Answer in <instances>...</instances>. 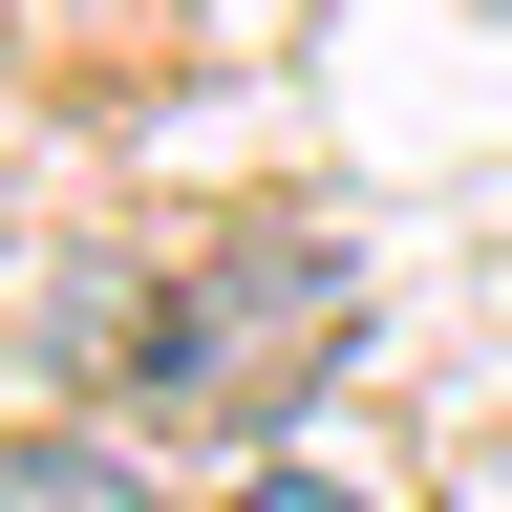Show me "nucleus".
<instances>
[{
  "mask_svg": "<svg viewBox=\"0 0 512 512\" xmlns=\"http://www.w3.org/2000/svg\"><path fill=\"white\" fill-rule=\"evenodd\" d=\"M342 342H363L342 235H214L128 299V427H278Z\"/></svg>",
  "mask_w": 512,
  "mask_h": 512,
  "instance_id": "nucleus-1",
  "label": "nucleus"
},
{
  "mask_svg": "<svg viewBox=\"0 0 512 512\" xmlns=\"http://www.w3.org/2000/svg\"><path fill=\"white\" fill-rule=\"evenodd\" d=\"M0 512H150V491H128V448H86V427H22V448H0Z\"/></svg>",
  "mask_w": 512,
  "mask_h": 512,
  "instance_id": "nucleus-2",
  "label": "nucleus"
},
{
  "mask_svg": "<svg viewBox=\"0 0 512 512\" xmlns=\"http://www.w3.org/2000/svg\"><path fill=\"white\" fill-rule=\"evenodd\" d=\"M214 512H384V491H342V470H256V491H214Z\"/></svg>",
  "mask_w": 512,
  "mask_h": 512,
  "instance_id": "nucleus-3",
  "label": "nucleus"
}]
</instances>
